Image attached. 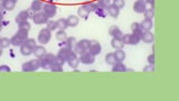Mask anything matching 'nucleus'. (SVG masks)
I'll list each match as a JSON object with an SVG mask.
<instances>
[{"mask_svg": "<svg viewBox=\"0 0 179 101\" xmlns=\"http://www.w3.org/2000/svg\"><path fill=\"white\" fill-rule=\"evenodd\" d=\"M56 56L53 55V54H45L44 56L40 57L39 61H40V68H44V70H49L52 64L55 63Z\"/></svg>", "mask_w": 179, "mask_h": 101, "instance_id": "f257e3e1", "label": "nucleus"}, {"mask_svg": "<svg viewBox=\"0 0 179 101\" xmlns=\"http://www.w3.org/2000/svg\"><path fill=\"white\" fill-rule=\"evenodd\" d=\"M50 38H52V32L50 30H48L47 28H43V29L39 30L38 36H37V41H38L39 44H47L50 41Z\"/></svg>", "mask_w": 179, "mask_h": 101, "instance_id": "f03ea898", "label": "nucleus"}, {"mask_svg": "<svg viewBox=\"0 0 179 101\" xmlns=\"http://www.w3.org/2000/svg\"><path fill=\"white\" fill-rule=\"evenodd\" d=\"M41 11L44 12L48 18H52L57 14V7L53 2H45L43 3V10Z\"/></svg>", "mask_w": 179, "mask_h": 101, "instance_id": "7ed1b4c3", "label": "nucleus"}, {"mask_svg": "<svg viewBox=\"0 0 179 101\" xmlns=\"http://www.w3.org/2000/svg\"><path fill=\"white\" fill-rule=\"evenodd\" d=\"M66 62L68 63V66L72 68H74V70H76L77 68H79V63H81V61H79V57L76 56V53L74 52L73 50H70V55H68V59Z\"/></svg>", "mask_w": 179, "mask_h": 101, "instance_id": "20e7f679", "label": "nucleus"}, {"mask_svg": "<svg viewBox=\"0 0 179 101\" xmlns=\"http://www.w3.org/2000/svg\"><path fill=\"white\" fill-rule=\"evenodd\" d=\"M79 61L85 64V65H88V64H93L95 62V56L90 52V50H85L84 53L81 54V57H79Z\"/></svg>", "mask_w": 179, "mask_h": 101, "instance_id": "39448f33", "label": "nucleus"}, {"mask_svg": "<svg viewBox=\"0 0 179 101\" xmlns=\"http://www.w3.org/2000/svg\"><path fill=\"white\" fill-rule=\"evenodd\" d=\"M48 20H49L48 17H47L43 11L36 12L35 15H34V17H32V21H34V24L36 25H44L46 24Z\"/></svg>", "mask_w": 179, "mask_h": 101, "instance_id": "423d86ee", "label": "nucleus"}, {"mask_svg": "<svg viewBox=\"0 0 179 101\" xmlns=\"http://www.w3.org/2000/svg\"><path fill=\"white\" fill-rule=\"evenodd\" d=\"M87 50H90L94 56H96V55H99V54L101 53V50H102V45L97 42V41H90V46H88Z\"/></svg>", "mask_w": 179, "mask_h": 101, "instance_id": "0eeeda50", "label": "nucleus"}, {"mask_svg": "<svg viewBox=\"0 0 179 101\" xmlns=\"http://www.w3.org/2000/svg\"><path fill=\"white\" fill-rule=\"evenodd\" d=\"M133 10L137 14H143L147 10V2H146V0H137L133 3Z\"/></svg>", "mask_w": 179, "mask_h": 101, "instance_id": "6e6552de", "label": "nucleus"}, {"mask_svg": "<svg viewBox=\"0 0 179 101\" xmlns=\"http://www.w3.org/2000/svg\"><path fill=\"white\" fill-rule=\"evenodd\" d=\"M70 48H68V47H63V48H61V50H58V53H57V55L56 56L58 57V59H61L63 63H65L66 61H67V59H68V55H70Z\"/></svg>", "mask_w": 179, "mask_h": 101, "instance_id": "1a4fd4ad", "label": "nucleus"}, {"mask_svg": "<svg viewBox=\"0 0 179 101\" xmlns=\"http://www.w3.org/2000/svg\"><path fill=\"white\" fill-rule=\"evenodd\" d=\"M29 18V12H28V9L27 10H21L15 18V21L17 24H20L23 21H27Z\"/></svg>", "mask_w": 179, "mask_h": 101, "instance_id": "9d476101", "label": "nucleus"}, {"mask_svg": "<svg viewBox=\"0 0 179 101\" xmlns=\"http://www.w3.org/2000/svg\"><path fill=\"white\" fill-rule=\"evenodd\" d=\"M109 34L111 36H113V38H119V39H121V37L123 35V33L121 32L120 28L117 26H115V25H112L109 28Z\"/></svg>", "mask_w": 179, "mask_h": 101, "instance_id": "9b49d317", "label": "nucleus"}, {"mask_svg": "<svg viewBox=\"0 0 179 101\" xmlns=\"http://www.w3.org/2000/svg\"><path fill=\"white\" fill-rule=\"evenodd\" d=\"M141 41H143L144 43H153L155 42V35L151 32H143L141 34Z\"/></svg>", "mask_w": 179, "mask_h": 101, "instance_id": "f8f14e48", "label": "nucleus"}, {"mask_svg": "<svg viewBox=\"0 0 179 101\" xmlns=\"http://www.w3.org/2000/svg\"><path fill=\"white\" fill-rule=\"evenodd\" d=\"M46 50H45L44 46H41V45H39V46H36L35 48H34V50H32V54L36 56V59H40V57H43L46 54Z\"/></svg>", "mask_w": 179, "mask_h": 101, "instance_id": "ddd939ff", "label": "nucleus"}, {"mask_svg": "<svg viewBox=\"0 0 179 101\" xmlns=\"http://www.w3.org/2000/svg\"><path fill=\"white\" fill-rule=\"evenodd\" d=\"M30 9L35 12H40L43 10V2L39 0H32V5H30Z\"/></svg>", "mask_w": 179, "mask_h": 101, "instance_id": "4468645a", "label": "nucleus"}, {"mask_svg": "<svg viewBox=\"0 0 179 101\" xmlns=\"http://www.w3.org/2000/svg\"><path fill=\"white\" fill-rule=\"evenodd\" d=\"M141 27H142V29L143 32H150V29L152 28L153 26V23H152V19H143V20L140 23Z\"/></svg>", "mask_w": 179, "mask_h": 101, "instance_id": "2eb2a0df", "label": "nucleus"}, {"mask_svg": "<svg viewBox=\"0 0 179 101\" xmlns=\"http://www.w3.org/2000/svg\"><path fill=\"white\" fill-rule=\"evenodd\" d=\"M66 20H67L68 27H76L79 23V16H76V15H70V16H68Z\"/></svg>", "mask_w": 179, "mask_h": 101, "instance_id": "dca6fc26", "label": "nucleus"}, {"mask_svg": "<svg viewBox=\"0 0 179 101\" xmlns=\"http://www.w3.org/2000/svg\"><path fill=\"white\" fill-rule=\"evenodd\" d=\"M126 71H128V68H126V66L124 65L122 62H117L114 65H112V72H114V73H117V72H126Z\"/></svg>", "mask_w": 179, "mask_h": 101, "instance_id": "f3484780", "label": "nucleus"}, {"mask_svg": "<svg viewBox=\"0 0 179 101\" xmlns=\"http://www.w3.org/2000/svg\"><path fill=\"white\" fill-rule=\"evenodd\" d=\"M106 10H108V14L113 18H117V16L120 15V9L117 8V7H115L114 5L109 6L108 8H106Z\"/></svg>", "mask_w": 179, "mask_h": 101, "instance_id": "a211bd4d", "label": "nucleus"}, {"mask_svg": "<svg viewBox=\"0 0 179 101\" xmlns=\"http://www.w3.org/2000/svg\"><path fill=\"white\" fill-rule=\"evenodd\" d=\"M77 16L81 18H84V19H87L88 16H90V12L86 10V8L84 7V5H82V6H79V8H77Z\"/></svg>", "mask_w": 179, "mask_h": 101, "instance_id": "6ab92c4d", "label": "nucleus"}, {"mask_svg": "<svg viewBox=\"0 0 179 101\" xmlns=\"http://www.w3.org/2000/svg\"><path fill=\"white\" fill-rule=\"evenodd\" d=\"M23 42H25V39H23L21 37L16 35V34L10 38V43H11L12 46H21L23 44Z\"/></svg>", "mask_w": 179, "mask_h": 101, "instance_id": "aec40b11", "label": "nucleus"}, {"mask_svg": "<svg viewBox=\"0 0 179 101\" xmlns=\"http://www.w3.org/2000/svg\"><path fill=\"white\" fill-rule=\"evenodd\" d=\"M114 54V57L117 59V62H123L124 59H126V52L122 50H115V53Z\"/></svg>", "mask_w": 179, "mask_h": 101, "instance_id": "412c9836", "label": "nucleus"}, {"mask_svg": "<svg viewBox=\"0 0 179 101\" xmlns=\"http://www.w3.org/2000/svg\"><path fill=\"white\" fill-rule=\"evenodd\" d=\"M56 25H57V29L59 30H65L68 27L67 20L64 18H59L58 20H56Z\"/></svg>", "mask_w": 179, "mask_h": 101, "instance_id": "4be33fe9", "label": "nucleus"}, {"mask_svg": "<svg viewBox=\"0 0 179 101\" xmlns=\"http://www.w3.org/2000/svg\"><path fill=\"white\" fill-rule=\"evenodd\" d=\"M111 46L114 50H122V47L124 46V44L122 43V41L119 38H112L111 41Z\"/></svg>", "mask_w": 179, "mask_h": 101, "instance_id": "5701e85b", "label": "nucleus"}, {"mask_svg": "<svg viewBox=\"0 0 179 101\" xmlns=\"http://www.w3.org/2000/svg\"><path fill=\"white\" fill-rule=\"evenodd\" d=\"M131 30H132L133 34H139V35L143 33V29H142L140 23H132L131 24Z\"/></svg>", "mask_w": 179, "mask_h": 101, "instance_id": "b1692460", "label": "nucleus"}, {"mask_svg": "<svg viewBox=\"0 0 179 101\" xmlns=\"http://www.w3.org/2000/svg\"><path fill=\"white\" fill-rule=\"evenodd\" d=\"M16 1H14V0H6V2L3 3V9L5 10H8V11H11V10H14L16 7Z\"/></svg>", "mask_w": 179, "mask_h": 101, "instance_id": "393cba45", "label": "nucleus"}, {"mask_svg": "<svg viewBox=\"0 0 179 101\" xmlns=\"http://www.w3.org/2000/svg\"><path fill=\"white\" fill-rule=\"evenodd\" d=\"M20 54L23 56H28L32 54V48H30L29 46H27L26 44H23L20 46Z\"/></svg>", "mask_w": 179, "mask_h": 101, "instance_id": "a878e982", "label": "nucleus"}, {"mask_svg": "<svg viewBox=\"0 0 179 101\" xmlns=\"http://www.w3.org/2000/svg\"><path fill=\"white\" fill-rule=\"evenodd\" d=\"M55 37H56V39H57L58 42H63V43H64L68 36H67V34H66V32H65V30H59L58 29V32L56 33Z\"/></svg>", "mask_w": 179, "mask_h": 101, "instance_id": "bb28decb", "label": "nucleus"}, {"mask_svg": "<svg viewBox=\"0 0 179 101\" xmlns=\"http://www.w3.org/2000/svg\"><path fill=\"white\" fill-rule=\"evenodd\" d=\"M28 62H29V65H30V68H32V71H37V70L40 68V61H39V59H30Z\"/></svg>", "mask_w": 179, "mask_h": 101, "instance_id": "cd10ccee", "label": "nucleus"}, {"mask_svg": "<svg viewBox=\"0 0 179 101\" xmlns=\"http://www.w3.org/2000/svg\"><path fill=\"white\" fill-rule=\"evenodd\" d=\"M64 43H65V45H66V47L70 48V50H73L74 46H75V44L77 43V41H76L75 37H67Z\"/></svg>", "mask_w": 179, "mask_h": 101, "instance_id": "c85d7f7f", "label": "nucleus"}, {"mask_svg": "<svg viewBox=\"0 0 179 101\" xmlns=\"http://www.w3.org/2000/svg\"><path fill=\"white\" fill-rule=\"evenodd\" d=\"M141 41V35H139V34H131V36H130V45H137L139 44Z\"/></svg>", "mask_w": 179, "mask_h": 101, "instance_id": "c756f323", "label": "nucleus"}, {"mask_svg": "<svg viewBox=\"0 0 179 101\" xmlns=\"http://www.w3.org/2000/svg\"><path fill=\"white\" fill-rule=\"evenodd\" d=\"M73 50L76 54H82V53H84L85 50H87L84 46H83V44L81 42H77L76 44H75V46H74Z\"/></svg>", "mask_w": 179, "mask_h": 101, "instance_id": "7c9ffc66", "label": "nucleus"}, {"mask_svg": "<svg viewBox=\"0 0 179 101\" xmlns=\"http://www.w3.org/2000/svg\"><path fill=\"white\" fill-rule=\"evenodd\" d=\"M105 62L109 64V65H114L117 63V59L114 57V54L113 53H108L105 55Z\"/></svg>", "mask_w": 179, "mask_h": 101, "instance_id": "2f4dec72", "label": "nucleus"}, {"mask_svg": "<svg viewBox=\"0 0 179 101\" xmlns=\"http://www.w3.org/2000/svg\"><path fill=\"white\" fill-rule=\"evenodd\" d=\"M10 45H11V43H10L9 38H6V37L0 38V47L1 48H8Z\"/></svg>", "mask_w": 179, "mask_h": 101, "instance_id": "473e14b6", "label": "nucleus"}, {"mask_svg": "<svg viewBox=\"0 0 179 101\" xmlns=\"http://www.w3.org/2000/svg\"><path fill=\"white\" fill-rule=\"evenodd\" d=\"M18 25H19V28H18V29L25 30V32H29L30 30V24L28 20L23 21V23H20V24H18Z\"/></svg>", "mask_w": 179, "mask_h": 101, "instance_id": "72a5a7b5", "label": "nucleus"}, {"mask_svg": "<svg viewBox=\"0 0 179 101\" xmlns=\"http://www.w3.org/2000/svg\"><path fill=\"white\" fill-rule=\"evenodd\" d=\"M46 25H47L46 28L48 30H50V32H54V30L57 29V25H56V21H54V20H48L46 23Z\"/></svg>", "mask_w": 179, "mask_h": 101, "instance_id": "f704fd0d", "label": "nucleus"}, {"mask_svg": "<svg viewBox=\"0 0 179 101\" xmlns=\"http://www.w3.org/2000/svg\"><path fill=\"white\" fill-rule=\"evenodd\" d=\"M49 70L52 72H63V65L58 64V63H54V64H52Z\"/></svg>", "mask_w": 179, "mask_h": 101, "instance_id": "c9c22d12", "label": "nucleus"}, {"mask_svg": "<svg viewBox=\"0 0 179 101\" xmlns=\"http://www.w3.org/2000/svg\"><path fill=\"white\" fill-rule=\"evenodd\" d=\"M84 7L86 8L88 12H94L95 9H96V3L94 2H87V3H84Z\"/></svg>", "mask_w": 179, "mask_h": 101, "instance_id": "e433bc0d", "label": "nucleus"}, {"mask_svg": "<svg viewBox=\"0 0 179 101\" xmlns=\"http://www.w3.org/2000/svg\"><path fill=\"white\" fill-rule=\"evenodd\" d=\"M143 14H144V17L147 18V19H152L153 16H155V9L149 8V9H147Z\"/></svg>", "mask_w": 179, "mask_h": 101, "instance_id": "4c0bfd02", "label": "nucleus"}, {"mask_svg": "<svg viewBox=\"0 0 179 101\" xmlns=\"http://www.w3.org/2000/svg\"><path fill=\"white\" fill-rule=\"evenodd\" d=\"M23 44H26L27 46H29L30 48H32V50H34V48L37 46L36 45V41L35 39H32V38H27L25 42H23Z\"/></svg>", "mask_w": 179, "mask_h": 101, "instance_id": "58836bf2", "label": "nucleus"}, {"mask_svg": "<svg viewBox=\"0 0 179 101\" xmlns=\"http://www.w3.org/2000/svg\"><path fill=\"white\" fill-rule=\"evenodd\" d=\"M130 36H131V34H123L122 35L121 41L124 45H130Z\"/></svg>", "mask_w": 179, "mask_h": 101, "instance_id": "ea45409f", "label": "nucleus"}, {"mask_svg": "<svg viewBox=\"0 0 179 101\" xmlns=\"http://www.w3.org/2000/svg\"><path fill=\"white\" fill-rule=\"evenodd\" d=\"M28 33H29V32H25V30L18 29V32L16 33V35H18L19 37H21L23 39H25V41H26V39L28 38Z\"/></svg>", "mask_w": 179, "mask_h": 101, "instance_id": "a19ab883", "label": "nucleus"}, {"mask_svg": "<svg viewBox=\"0 0 179 101\" xmlns=\"http://www.w3.org/2000/svg\"><path fill=\"white\" fill-rule=\"evenodd\" d=\"M21 70H23V72H26V73H28V72H32V68H30L29 65V62H25L21 65Z\"/></svg>", "mask_w": 179, "mask_h": 101, "instance_id": "79ce46f5", "label": "nucleus"}, {"mask_svg": "<svg viewBox=\"0 0 179 101\" xmlns=\"http://www.w3.org/2000/svg\"><path fill=\"white\" fill-rule=\"evenodd\" d=\"M113 5L115 7H117L119 9H122L124 7V0H114Z\"/></svg>", "mask_w": 179, "mask_h": 101, "instance_id": "37998d69", "label": "nucleus"}, {"mask_svg": "<svg viewBox=\"0 0 179 101\" xmlns=\"http://www.w3.org/2000/svg\"><path fill=\"white\" fill-rule=\"evenodd\" d=\"M148 63L151 64V65H155V63H156V57H155V53L150 54L149 56H148Z\"/></svg>", "mask_w": 179, "mask_h": 101, "instance_id": "c03bdc74", "label": "nucleus"}, {"mask_svg": "<svg viewBox=\"0 0 179 101\" xmlns=\"http://www.w3.org/2000/svg\"><path fill=\"white\" fill-rule=\"evenodd\" d=\"M11 71V68H9L8 65H1L0 66V72H3V73H8V72Z\"/></svg>", "mask_w": 179, "mask_h": 101, "instance_id": "a18cd8bd", "label": "nucleus"}, {"mask_svg": "<svg viewBox=\"0 0 179 101\" xmlns=\"http://www.w3.org/2000/svg\"><path fill=\"white\" fill-rule=\"evenodd\" d=\"M144 72H148V73H150V72H153L155 71V66L151 65V64H149V65H147L146 68H143Z\"/></svg>", "mask_w": 179, "mask_h": 101, "instance_id": "49530a36", "label": "nucleus"}, {"mask_svg": "<svg viewBox=\"0 0 179 101\" xmlns=\"http://www.w3.org/2000/svg\"><path fill=\"white\" fill-rule=\"evenodd\" d=\"M79 42L82 43L83 46H84L86 50H88V46H90V41H88V39H82V41H79Z\"/></svg>", "mask_w": 179, "mask_h": 101, "instance_id": "de8ad7c7", "label": "nucleus"}, {"mask_svg": "<svg viewBox=\"0 0 179 101\" xmlns=\"http://www.w3.org/2000/svg\"><path fill=\"white\" fill-rule=\"evenodd\" d=\"M5 9H3V7L2 6H0V21L2 20V18H3V16H5Z\"/></svg>", "mask_w": 179, "mask_h": 101, "instance_id": "09e8293b", "label": "nucleus"}, {"mask_svg": "<svg viewBox=\"0 0 179 101\" xmlns=\"http://www.w3.org/2000/svg\"><path fill=\"white\" fill-rule=\"evenodd\" d=\"M146 2L149 3L150 6H151V8L153 9V5H155V0H146Z\"/></svg>", "mask_w": 179, "mask_h": 101, "instance_id": "8fccbe9b", "label": "nucleus"}, {"mask_svg": "<svg viewBox=\"0 0 179 101\" xmlns=\"http://www.w3.org/2000/svg\"><path fill=\"white\" fill-rule=\"evenodd\" d=\"M5 2H6V0H0V6H3Z\"/></svg>", "mask_w": 179, "mask_h": 101, "instance_id": "3c124183", "label": "nucleus"}, {"mask_svg": "<svg viewBox=\"0 0 179 101\" xmlns=\"http://www.w3.org/2000/svg\"><path fill=\"white\" fill-rule=\"evenodd\" d=\"M2 50H3V48H1V47H0V56L2 55Z\"/></svg>", "mask_w": 179, "mask_h": 101, "instance_id": "603ef678", "label": "nucleus"}, {"mask_svg": "<svg viewBox=\"0 0 179 101\" xmlns=\"http://www.w3.org/2000/svg\"><path fill=\"white\" fill-rule=\"evenodd\" d=\"M1 29H2V24H1V21H0V32H1Z\"/></svg>", "mask_w": 179, "mask_h": 101, "instance_id": "864d4df0", "label": "nucleus"}, {"mask_svg": "<svg viewBox=\"0 0 179 101\" xmlns=\"http://www.w3.org/2000/svg\"><path fill=\"white\" fill-rule=\"evenodd\" d=\"M48 1H49V2H53L54 3V1H56V0H48Z\"/></svg>", "mask_w": 179, "mask_h": 101, "instance_id": "5fc2aeb1", "label": "nucleus"}, {"mask_svg": "<svg viewBox=\"0 0 179 101\" xmlns=\"http://www.w3.org/2000/svg\"><path fill=\"white\" fill-rule=\"evenodd\" d=\"M14 1H16V2H17V1H18V0H14Z\"/></svg>", "mask_w": 179, "mask_h": 101, "instance_id": "6e6d98bb", "label": "nucleus"}]
</instances>
